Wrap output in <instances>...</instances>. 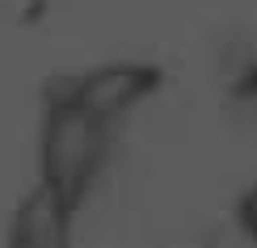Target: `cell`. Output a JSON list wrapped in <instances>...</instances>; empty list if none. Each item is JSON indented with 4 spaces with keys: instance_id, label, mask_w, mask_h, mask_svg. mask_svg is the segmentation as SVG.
<instances>
[{
    "instance_id": "cell-1",
    "label": "cell",
    "mask_w": 257,
    "mask_h": 248,
    "mask_svg": "<svg viewBox=\"0 0 257 248\" xmlns=\"http://www.w3.org/2000/svg\"><path fill=\"white\" fill-rule=\"evenodd\" d=\"M253 223H257V202H253Z\"/></svg>"
}]
</instances>
